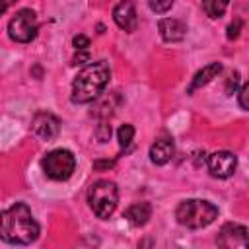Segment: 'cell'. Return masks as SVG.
Masks as SVG:
<instances>
[{
	"label": "cell",
	"mask_w": 249,
	"mask_h": 249,
	"mask_svg": "<svg viewBox=\"0 0 249 249\" xmlns=\"http://www.w3.org/2000/svg\"><path fill=\"white\" fill-rule=\"evenodd\" d=\"M175 218L181 226L189 230H198L210 226L218 218V208L202 198H187L177 206Z\"/></svg>",
	"instance_id": "cell-3"
},
{
	"label": "cell",
	"mask_w": 249,
	"mask_h": 249,
	"mask_svg": "<svg viewBox=\"0 0 249 249\" xmlns=\"http://www.w3.org/2000/svg\"><path fill=\"white\" fill-rule=\"evenodd\" d=\"M41 165H43V171H45V175L49 179H53V181H66L74 173V169H76V158H74V154L70 150L58 148V150L49 152L43 158Z\"/></svg>",
	"instance_id": "cell-5"
},
{
	"label": "cell",
	"mask_w": 249,
	"mask_h": 249,
	"mask_svg": "<svg viewBox=\"0 0 249 249\" xmlns=\"http://www.w3.org/2000/svg\"><path fill=\"white\" fill-rule=\"evenodd\" d=\"M111 78V68L105 60L89 62L72 82V103H89L101 95Z\"/></svg>",
	"instance_id": "cell-2"
},
{
	"label": "cell",
	"mask_w": 249,
	"mask_h": 249,
	"mask_svg": "<svg viewBox=\"0 0 249 249\" xmlns=\"http://www.w3.org/2000/svg\"><path fill=\"white\" fill-rule=\"evenodd\" d=\"M113 19L115 23L124 29V31H134L138 25V18H136V8L132 0H121L115 8H113Z\"/></svg>",
	"instance_id": "cell-10"
},
{
	"label": "cell",
	"mask_w": 249,
	"mask_h": 249,
	"mask_svg": "<svg viewBox=\"0 0 249 249\" xmlns=\"http://www.w3.org/2000/svg\"><path fill=\"white\" fill-rule=\"evenodd\" d=\"M95 136H97V140H99V142H107V140L111 138V124H107L105 121H101V123L97 124Z\"/></svg>",
	"instance_id": "cell-18"
},
{
	"label": "cell",
	"mask_w": 249,
	"mask_h": 249,
	"mask_svg": "<svg viewBox=\"0 0 249 249\" xmlns=\"http://www.w3.org/2000/svg\"><path fill=\"white\" fill-rule=\"evenodd\" d=\"M218 245L226 249H249V230L239 224H224L218 231Z\"/></svg>",
	"instance_id": "cell-8"
},
{
	"label": "cell",
	"mask_w": 249,
	"mask_h": 249,
	"mask_svg": "<svg viewBox=\"0 0 249 249\" xmlns=\"http://www.w3.org/2000/svg\"><path fill=\"white\" fill-rule=\"evenodd\" d=\"M0 235L12 245H29L39 237V224L25 202H16L2 212Z\"/></svg>",
	"instance_id": "cell-1"
},
{
	"label": "cell",
	"mask_w": 249,
	"mask_h": 249,
	"mask_svg": "<svg viewBox=\"0 0 249 249\" xmlns=\"http://www.w3.org/2000/svg\"><path fill=\"white\" fill-rule=\"evenodd\" d=\"M16 0H2V6H0V12L2 14H6L8 12V8H10V4H14Z\"/></svg>",
	"instance_id": "cell-24"
},
{
	"label": "cell",
	"mask_w": 249,
	"mask_h": 249,
	"mask_svg": "<svg viewBox=\"0 0 249 249\" xmlns=\"http://www.w3.org/2000/svg\"><path fill=\"white\" fill-rule=\"evenodd\" d=\"M115 165V160H95L93 161V169L97 171H103V169H109Z\"/></svg>",
	"instance_id": "cell-23"
},
{
	"label": "cell",
	"mask_w": 249,
	"mask_h": 249,
	"mask_svg": "<svg viewBox=\"0 0 249 249\" xmlns=\"http://www.w3.org/2000/svg\"><path fill=\"white\" fill-rule=\"evenodd\" d=\"M237 84H239V74L237 72H231L230 78H228V84H226V93L231 95L237 89Z\"/></svg>",
	"instance_id": "cell-21"
},
{
	"label": "cell",
	"mask_w": 249,
	"mask_h": 249,
	"mask_svg": "<svg viewBox=\"0 0 249 249\" xmlns=\"http://www.w3.org/2000/svg\"><path fill=\"white\" fill-rule=\"evenodd\" d=\"M158 29H160L161 39L167 41V43L183 41L185 35H187V25H185L183 21H179V19H173V18H163V19H160Z\"/></svg>",
	"instance_id": "cell-11"
},
{
	"label": "cell",
	"mask_w": 249,
	"mask_h": 249,
	"mask_svg": "<svg viewBox=\"0 0 249 249\" xmlns=\"http://www.w3.org/2000/svg\"><path fill=\"white\" fill-rule=\"evenodd\" d=\"M148 6H150V10L156 12V14H165L167 10H171L173 0H150Z\"/></svg>",
	"instance_id": "cell-17"
},
{
	"label": "cell",
	"mask_w": 249,
	"mask_h": 249,
	"mask_svg": "<svg viewBox=\"0 0 249 249\" xmlns=\"http://www.w3.org/2000/svg\"><path fill=\"white\" fill-rule=\"evenodd\" d=\"M175 154V144L171 138H160L150 148V160L156 165H165Z\"/></svg>",
	"instance_id": "cell-12"
},
{
	"label": "cell",
	"mask_w": 249,
	"mask_h": 249,
	"mask_svg": "<svg viewBox=\"0 0 249 249\" xmlns=\"http://www.w3.org/2000/svg\"><path fill=\"white\" fill-rule=\"evenodd\" d=\"M237 101H239V105H241L245 111H249V82H245V84L241 86L239 95H237Z\"/></svg>",
	"instance_id": "cell-19"
},
{
	"label": "cell",
	"mask_w": 249,
	"mask_h": 249,
	"mask_svg": "<svg viewBox=\"0 0 249 249\" xmlns=\"http://www.w3.org/2000/svg\"><path fill=\"white\" fill-rule=\"evenodd\" d=\"M117 138H119V146L121 148H128L132 144V138H134V126L132 124H123L119 130H117Z\"/></svg>",
	"instance_id": "cell-16"
},
{
	"label": "cell",
	"mask_w": 249,
	"mask_h": 249,
	"mask_svg": "<svg viewBox=\"0 0 249 249\" xmlns=\"http://www.w3.org/2000/svg\"><path fill=\"white\" fill-rule=\"evenodd\" d=\"M88 202L97 218H103V220L109 218L115 212L117 202H119L117 185L109 179H99L91 183V187L88 189Z\"/></svg>",
	"instance_id": "cell-4"
},
{
	"label": "cell",
	"mask_w": 249,
	"mask_h": 249,
	"mask_svg": "<svg viewBox=\"0 0 249 249\" xmlns=\"http://www.w3.org/2000/svg\"><path fill=\"white\" fill-rule=\"evenodd\" d=\"M206 165H208V171L212 177L216 179H228L235 173V167H237V156L228 152V150H220V152H214L208 156L206 160Z\"/></svg>",
	"instance_id": "cell-7"
},
{
	"label": "cell",
	"mask_w": 249,
	"mask_h": 249,
	"mask_svg": "<svg viewBox=\"0 0 249 249\" xmlns=\"http://www.w3.org/2000/svg\"><path fill=\"white\" fill-rule=\"evenodd\" d=\"M72 45H74L78 51H86V49L89 47V39H88L86 35H76V37L72 39Z\"/></svg>",
	"instance_id": "cell-22"
},
{
	"label": "cell",
	"mask_w": 249,
	"mask_h": 249,
	"mask_svg": "<svg viewBox=\"0 0 249 249\" xmlns=\"http://www.w3.org/2000/svg\"><path fill=\"white\" fill-rule=\"evenodd\" d=\"M239 31H241V19H233V21L228 25L226 37H228L230 41H233V39H237V37H239Z\"/></svg>",
	"instance_id": "cell-20"
},
{
	"label": "cell",
	"mask_w": 249,
	"mask_h": 249,
	"mask_svg": "<svg viewBox=\"0 0 249 249\" xmlns=\"http://www.w3.org/2000/svg\"><path fill=\"white\" fill-rule=\"evenodd\" d=\"M39 31V21L33 10L23 8L19 12H16V16L8 21V35L16 41V43H29L37 37Z\"/></svg>",
	"instance_id": "cell-6"
},
{
	"label": "cell",
	"mask_w": 249,
	"mask_h": 249,
	"mask_svg": "<svg viewBox=\"0 0 249 249\" xmlns=\"http://www.w3.org/2000/svg\"><path fill=\"white\" fill-rule=\"evenodd\" d=\"M31 130L37 138L41 140H53L56 138L58 130H60V121L53 115V113H47V111H41L33 117V123H31Z\"/></svg>",
	"instance_id": "cell-9"
},
{
	"label": "cell",
	"mask_w": 249,
	"mask_h": 249,
	"mask_svg": "<svg viewBox=\"0 0 249 249\" xmlns=\"http://www.w3.org/2000/svg\"><path fill=\"white\" fill-rule=\"evenodd\" d=\"M150 216H152V206H150V202H136V204L128 206L126 212H124V218H126L128 224L134 226V228L144 226V224L150 220Z\"/></svg>",
	"instance_id": "cell-13"
},
{
	"label": "cell",
	"mask_w": 249,
	"mask_h": 249,
	"mask_svg": "<svg viewBox=\"0 0 249 249\" xmlns=\"http://www.w3.org/2000/svg\"><path fill=\"white\" fill-rule=\"evenodd\" d=\"M230 0H202V10L206 12L208 18H222Z\"/></svg>",
	"instance_id": "cell-15"
},
{
	"label": "cell",
	"mask_w": 249,
	"mask_h": 249,
	"mask_svg": "<svg viewBox=\"0 0 249 249\" xmlns=\"http://www.w3.org/2000/svg\"><path fill=\"white\" fill-rule=\"evenodd\" d=\"M220 72H222V64H220V62H210V64H206L202 70H198V72L195 74V78H193V82H191V86H189L187 91L193 93L195 89L206 86V84L212 82V78H216Z\"/></svg>",
	"instance_id": "cell-14"
}]
</instances>
